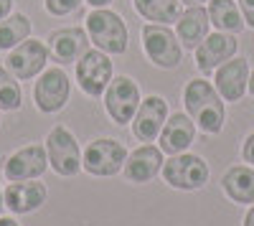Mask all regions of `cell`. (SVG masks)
<instances>
[{"label":"cell","instance_id":"cell-1","mask_svg":"<svg viewBox=\"0 0 254 226\" xmlns=\"http://www.w3.org/2000/svg\"><path fill=\"white\" fill-rule=\"evenodd\" d=\"M183 105H186L190 119L206 135H219L224 130V119H226L224 99L211 81H206V79L188 81V87L183 92Z\"/></svg>","mask_w":254,"mask_h":226},{"label":"cell","instance_id":"cell-2","mask_svg":"<svg viewBox=\"0 0 254 226\" xmlns=\"http://www.w3.org/2000/svg\"><path fill=\"white\" fill-rule=\"evenodd\" d=\"M84 28L89 33V41L104 54H125L127 51V26L125 20L107 8H92L84 18Z\"/></svg>","mask_w":254,"mask_h":226},{"label":"cell","instance_id":"cell-3","mask_svg":"<svg viewBox=\"0 0 254 226\" xmlns=\"http://www.w3.org/2000/svg\"><path fill=\"white\" fill-rule=\"evenodd\" d=\"M142 49L145 56L160 69H176L183 58V46L178 36L163 23H147L142 28Z\"/></svg>","mask_w":254,"mask_h":226},{"label":"cell","instance_id":"cell-4","mask_svg":"<svg viewBox=\"0 0 254 226\" xmlns=\"http://www.w3.org/2000/svg\"><path fill=\"white\" fill-rule=\"evenodd\" d=\"M163 178L178 191H198L208 183V166L201 155L178 153L163 163Z\"/></svg>","mask_w":254,"mask_h":226},{"label":"cell","instance_id":"cell-5","mask_svg":"<svg viewBox=\"0 0 254 226\" xmlns=\"http://www.w3.org/2000/svg\"><path fill=\"white\" fill-rule=\"evenodd\" d=\"M125 160H127V150L122 142H117L112 137H102V140L89 142V148L84 150L81 168L92 175L110 178L125 168Z\"/></svg>","mask_w":254,"mask_h":226},{"label":"cell","instance_id":"cell-6","mask_svg":"<svg viewBox=\"0 0 254 226\" xmlns=\"http://www.w3.org/2000/svg\"><path fill=\"white\" fill-rule=\"evenodd\" d=\"M46 153H49V166L64 175L71 178L81 170V150L76 137L66 127H54L46 137Z\"/></svg>","mask_w":254,"mask_h":226},{"label":"cell","instance_id":"cell-7","mask_svg":"<svg viewBox=\"0 0 254 226\" xmlns=\"http://www.w3.org/2000/svg\"><path fill=\"white\" fill-rule=\"evenodd\" d=\"M76 81L84 94L89 97H99L107 92L110 81H112V61L110 56L99 51V49H89L79 61H76Z\"/></svg>","mask_w":254,"mask_h":226},{"label":"cell","instance_id":"cell-8","mask_svg":"<svg viewBox=\"0 0 254 226\" xmlns=\"http://www.w3.org/2000/svg\"><path fill=\"white\" fill-rule=\"evenodd\" d=\"M140 87L130 76H117L110 81L107 92H104V107H107V114L117 122V125H125V122H132L137 107H140Z\"/></svg>","mask_w":254,"mask_h":226},{"label":"cell","instance_id":"cell-9","mask_svg":"<svg viewBox=\"0 0 254 226\" xmlns=\"http://www.w3.org/2000/svg\"><path fill=\"white\" fill-rule=\"evenodd\" d=\"M237 49H239V41L234 33H224V31L208 33L196 49V69L201 74L216 71L221 64L237 56Z\"/></svg>","mask_w":254,"mask_h":226},{"label":"cell","instance_id":"cell-10","mask_svg":"<svg viewBox=\"0 0 254 226\" xmlns=\"http://www.w3.org/2000/svg\"><path fill=\"white\" fill-rule=\"evenodd\" d=\"M69 92H71V81L69 76L64 74L61 69H49L41 74V79L36 81V87H33V102H36V107L41 112H59L64 110V105H66V99H69Z\"/></svg>","mask_w":254,"mask_h":226},{"label":"cell","instance_id":"cell-11","mask_svg":"<svg viewBox=\"0 0 254 226\" xmlns=\"http://www.w3.org/2000/svg\"><path fill=\"white\" fill-rule=\"evenodd\" d=\"M49 56H51V51H49V46L44 44V41H38V38L28 41L26 38L10 51L8 69H10V74L15 79H33L36 74L44 71Z\"/></svg>","mask_w":254,"mask_h":226},{"label":"cell","instance_id":"cell-12","mask_svg":"<svg viewBox=\"0 0 254 226\" xmlns=\"http://www.w3.org/2000/svg\"><path fill=\"white\" fill-rule=\"evenodd\" d=\"M165 119H168V102L158 94L147 97L140 102V107L132 117V135L140 142H153L158 140Z\"/></svg>","mask_w":254,"mask_h":226},{"label":"cell","instance_id":"cell-13","mask_svg":"<svg viewBox=\"0 0 254 226\" xmlns=\"http://www.w3.org/2000/svg\"><path fill=\"white\" fill-rule=\"evenodd\" d=\"M214 87H216V92L221 94L224 102H239L247 94V87H249V61L242 58V56L229 58L226 64H221L216 69Z\"/></svg>","mask_w":254,"mask_h":226},{"label":"cell","instance_id":"cell-14","mask_svg":"<svg viewBox=\"0 0 254 226\" xmlns=\"http://www.w3.org/2000/svg\"><path fill=\"white\" fill-rule=\"evenodd\" d=\"M89 44L87 28H59L49 36V51L59 64H76L89 51Z\"/></svg>","mask_w":254,"mask_h":226},{"label":"cell","instance_id":"cell-15","mask_svg":"<svg viewBox=\"0 0 254 226\" xmlns=\"http://www.w3.org/2000/svg\"><path fill=\"white\" fill-rule=\"evenodd\" d=\"M160 140V150L168 155H178L186 153L190 145H193V137H196V122L190 119V114L186 112H176L165 119V125L158 135Z\"/></svg>","mask_w":254,"mask_h":226},{"label":"cell","instance_id":"cell-16","mask_svg":"<svg viewBox=\"0 0 254 226\" xmlns=\"http://www.w3.org/2000/svg\"><path fill=\"white\" fill-rule=\"evenodd\" d=\"M49 166V153L41 145H28L23 150L13 153L5 160V178L8 180H33L44 175Z\"/></svg>","mask_w":254,"mask_h":226},{"label":"cell","instance_id":"cell-17","mask_svg":"<svg viewBox=\"0 0 254 226\" xmlns=\"http://www.w3.org/2000/svg\"><path fill=\"white\" fill-rule=\"evenodd\" d=\"M211 20H208V10L203 5H190L186 10H181L178 20H176V36L181 41L183 49L196 51L198 44L208 36Z\"/></svg>","mask_w":254,"mask_h":226},{"label":"cell","instance_id":"cell-18","mask_svg":"<svg viewBox=\"0 0 254 226\" xmlns=\"http://www.w3.org/2000/svg\"><path fill=\"white\" fill-rule=\"evenodd\" d=\"M163 150L155 148V145H142L137 148L130 158L125 160V178L132 180V183H147L153 180L160 170H163Z\"/></svg>","mask_w":254,"mask_h":226},{"label":"cell","instance_id":"cell-19","mask_svg":"<svg viewBox=\"0 0 254 226\" xmlns=\"http://www.w3.org/2000/svg\"><path fill=\"white\" fill-rule=\"evenodd\" d=\"M3 198L13 214H31L46 203V186L44 183H28V180H10Z\"/></svg>","mask_w":254,"mask_h":226},{"label":"cell","instance_id":"cell-20","mask_svg":"<svg viewBox=\"0 0 254 226\" xmlns=\"http://www.w3.org/2000/svg\"><path fill=\"white\" fill-rule=\"evenodd\" d=\"M224 193L234 203H254V168L249 166H234L221 178Z\"/></svg>","mask_w":254,"mask_h":226},{"label":"cell","instance_id":"cell-21","mask_svg":"<svg viewBox=\"0 0 254 226\" xmlns=\"http://www.w3.org/2000/svg\"><path fill=\"white\" fill-rule=\"evenodd\" d=\"M208 20L211 26H216V31L224 33H242L244 31V15L237 0H208Z\"/></svg>","mask_w":254,"mask_h":226},{"label":"cell","instance_id":"cell-22","mask_svg":"<svg viewBox=\"0 0 254 226\" xmlns=\"http://www.w3.org/2000/svg\"><path fill=\"white\" fill-rule=\"evenodd\" d=\"M135 10L153 23H176L181 15V0H132Z\"/></svg>","mask_w":254,"mask_h":226},{"label":"cell","instance_id":"cell-23","mask_svg":"<svg viewBox=\"0 0 254 226\" xmlns=\"http://www.w3.org/2000/svg\"><path fill=\"white\" fill-rule=\"evenodd\" d=\"M31 33V20L23 13H10L0 20V51L15 49Z\"/></svg>","mask_w":254,"mask_h":226},{"label":"cell","instance_id":"cell-24","mask_svg":"<svg viewBox=\"0 0 254 226\" xmlns=\"http://www.w3.org/2000/svg\"><path fill=\"white\" fill-rule=\"evenodd\" d=\"M20 102H23L20 84L15 81V76L10 71H5L0 66V110H5V112L20 110Z\"/></svg>","mask_w":254,"mask_h":226},{"label":"cell","instance_id":"cell-25","mask_svg":"<svg viewBox=\"0 0 254 226\" xmlns=\"http://www.w3.org/2000/svg\"><path fill=\"white\" fill-rule=\"evenodd\" d=\"M84 0H46V10L51 15H69L74 10H79V5Z\"/></svg>","mask_w":254,"mask_h":226},{"label":"cell","instance_id":"cell-26","mask_svg":"<svg viewBox=\"0 0 254 226\" xmlns=\"http://www.w3.org/2000/svg\"><path fill=\"white\" fill-rule=\"evenodd\" d=\"M239 8H242V15H244V23L254 31V0H237Z\"/></svg>","mask_w":254,"mask_h":226},{"label":"cell","instance_id":"cell-27","mask_svg":"<svg viewBox=\"0 0 254 226\" xmlns=\"http://www.w3.org/2000/svg\"><path fill=\"white\" fill-rule=\"evenodd\" d=\"M242 158H244V163L254 166V132L244 140V145H242Z\"/></svg>","mask_w":254,"mask_h":226},{"label":"cell","instance_id":"cell-28","mask_svg":"<svg viewBox=\"0 0 254 226\" xmlns=\"http://www.w3.org/2000/svg\"><path fill=\"white\" fill-rule=\"evenodd\" d=\"M13 13V0H0V20Z\"/></svg>","mask_w":254,"mask_h":226},{"label":"cell","instance_id":"cell-29","mask_svg":"<svg viewBox=\"0 0 254 226\" xmlns=\"http://www.w3.org/2000/svg\"><path fill=\"white\" fill-rule=\"evenodd\" d=\"M84 3H89L92 8H107L112 0H84Z\"/></svg>","mask_w":254,"mask_h":226},{"label":"cell","instance_id":"cell-30","mask_svg":"<svg viewBox=\"0 0 254 226\" xmlns=\"http://www.w3.org/2000/svg\"><path fill=\"white\" fill-rule=\"evenodd\" d=\"M244 226H254V203H252V209H249L247 216H244Z\"/></svg>","mask_w":254,"mask_h":226},{"label":"cell","instance_id":"cell-31","mask_svg":"<svg viewBox=\"0 0 254 226\" xmlns=\"http://www.w3.org/2000/svg\"><path fill=\"white\" fill-rule=\"evenodd\" d=\"M208 0H181V5H186V8H190V5H206Z\"/></svg>","mask_w":254,"mask_h":226},{"label":"cell","instance_id":"cell-32","mask_svg":"<svg viewBox=\"0 0 254 226\" xmlns=\"http://www.w3.org/2000/svg\"><path fill=\"white\" fill-rule=\"evenodd\" d=\"M0 226H18V221H15V219H8V216H3V219H0Z\"/></svg>","mask_w":254,"mask_h":226},{"label":"cell","instance_id":"cell-33","mask_svg":"<svg viewBox=\"0 0 254 226\" xmlns=\"http://www.w3.org/2000/svg\"><path fill=\"white\" fill-rule=\"evenodd\" d=\"M247 89H249V94L254 97V71L249 74V87H247Z\"/></svg>","mask_w":254,"mask_h":226},{"label":"cell","instance_id":"cell-34","mask_svg":"<svg viewBox=\"0 0 254 226\" xmlns=\"http://www.w3.org/2000/svg\"><path fill=\"white\" fill-rule=\"evenodd\" d=\"M3 203H5V198H3V191H0V211H3Z\"/></svg>","mask_w":254,"mask_h":226}]
</instances>
